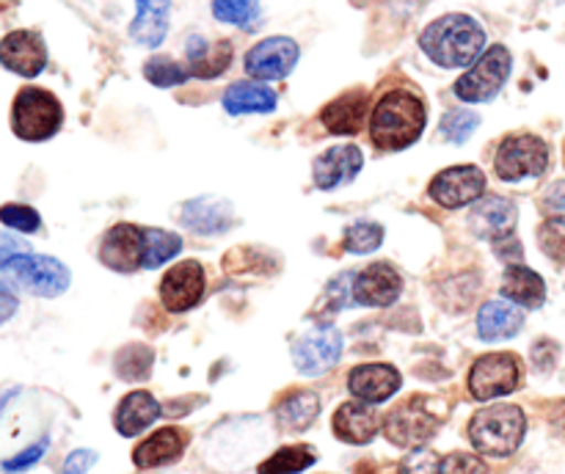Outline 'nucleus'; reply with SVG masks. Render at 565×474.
<instances>
[{"label": "nucleus", "instance_id": "nucleus-5", "mask_svg": "<svg viewBox=\"0 0 565 474\" xmlns=\"http://www.w3.org/2000/svg\"><path fill=\"white\" fill-rule=\"evenodd\" d=\"M550 165V147L539 136L516 132L500 143V152L494 158V169L500 180L516 182L524 176H541Z\"/></svg>", "mask_w": 565, "mask_h": 474}, {"label": "nucleus", "instance_id": "nucleus-18", "mask_svg": "<svg viewBox=\"0 0 565 474\" xmlns=\"http://www.w3.org/2000/svg\"><path fill=\"white\" fill-rule=\"evenodd\" d=\"M362 165L364 158L362 152H359V147H351V143L331 147L329 152H323L315 160V182H318V187H323V191H334V187L356 180Z\"/></svg>", "mask_w": 565, "mask_h": 474}, {"label": "nucleus", "instance_id": "nucleus-16", "mask_svg": "<svg viewBox=\"0 0 565 474\" xmlns=\"http://www.w3.org/2000/svg\"><path fill=\"white\" fill-rule=\"evenodd\" d=\"M403 378L395 367L390 364H362L348 375V389L356 400L379 406L386 402L397 389H401Z\"/></svg>", "mask_w": 565, "mask_h": 474}, {"label": "nucleus", "instance_id": "nucleus-4", "mask_svg": "<svg viewBox=\"0 0 565 474\" xmlns=\"http://www.w3.org/2000/svg\"><path fill=\"white\" fill-rule=\"evenodd\" d=\"M61 121H64V108L55 94L28 86L14 97L11 127L22 141H47L61 130Z\"/></svg>", "mask_w": 565, "mask_h": 474}, {"label": "nucleus", "instance_id": "nucleus-33", "mask_svg": "<svg viewBox=\"0 0 565 474\" xmlns=\"http://www.w3.org/2000/svg\"><path fill=\"white\" fill-rule=\"evenodd\" d=\"M143 77H147L152 86L169 88V86H180V83H185L188 77H191V69L177 64V61L169 58V55H154V58H149L147 64H143Z\"/></svg>", "mask_w": 565, "mask_h": 474}, {"label": "nucleus", "instance_id": "nucleus-27", "mask_svg": "<svg viewBox=\"0 0 565 474\" xmlns=\"http://www.w3.org/2000/svg\"><path fill=\"white\" fill-rule=\"evenodd\" d=\"M524 323V312L513 303L502 301H489L483 303L478 314V331L483 340L497 342V340H511L519 334Z\"/></svg>", "mask_w": 565, "mask_h": 474}, {"label": "nucleus", "instance_id": "nucleus-17", "mask_svg": "<svg viewBox=\"0 0 565 474\" xmlns=\"http://www.w3.org/2000/svg\"><path fill=\"white\" fill-rule=\"evenodd\" d=\"M403 290L401 273L392 265L375 262L356 276L353 284V301L362 306H390L397 301Z\"/></svg>", "mask_w": 565, "mask_h": 474}, {"label": "nucleus", "instance_id": "nucleus-31", "mask_svg": "<svg viewBox=\"0 0 565 474\" xmlns=\"http://www.w3.org/2000/svg\"><path fill=\"white\" fill-rule=\"evenodd\" d=\"M182 251V240L166 229H143V268L152 270L174 259Z\"/></svg>", "mask_w": 565, "mask_h": 474}, {"label": "nucleus", "instance_id": "nucleus-28", "mask_svg": "<svg viewBox=\"0 0 565 474\" xmlns=\"http://www.w3.org/2000/svg\"><path fill=\"white\" fill-rule=\"evenodd\" d=\"M502 295L519 306L539 309L546 301L544 279L524 265H511L505 270V279H502Z\"/></svg>", "mask_w": 565, "mask_h": 474}, {"label": "nucleus", "instance_id": "nucleus-10", "mask_svg": "<svg viewBox=\"0 0 565 474\" xmlns=\"http://www.w3.org/2000/svg\"><path fill=\"white\" fill-rule=\"evenodd\" d=\"M519 362L511 353H489L480 358L469 375V391L478 400H494V397L511 395L519 386Z\"/></svg>", "mask_w": 565, "mask_h": 474}, {"label": "nucleus", "instance_id": "nucleus-20", "mask_svg": "<svg viewBox=\"0 0 565 474\" xmlns=\"http://www.w3.org/2000/svg\"><path fill=\"white\" fill-rule=\"evenodd\" d=\"M379 413L373 411L370 402H345L340 411L334 413V433L337 439L348 441V444H367L379 433Z\"/></svg>", "mask_w": 565, "mask_h": 474}, {"label": "nucleus", "instance_id": "nucleus-23", "mask_svg": "<svg viewBox=\"0 0 565 474\" xmlns=\"http://www.w3.org/2000/svg\"><path fill=\"white\" fill-rule=\"evenodd\" d=\"M472 226L478 235L491 237V240L508 237L513 231V226H516V204H513L511 198L502 196L483 198V202L475 207Z\"/></svg>", "mask_w": 565, "mask_h": 474}, {"label": "nucleus", "instance_id": "nucleus-38", "mask_svg": "<svg viewBox=\"0 0 565 474\" xmlns=\"http://www.w3.org/2000/svg\"><path fill=\"white\" fill-rule=\"evenodd\" d=\"M0 220L17 231H36L39 224H42L36 209L28 207V204H3L0 207Z\"/></svg>", "mask_w": 565, "mask_h": 474}, {"label": "nucleus", "instance_id": "nucleus-13", "mask_svg": "<svg viewBox=\"0 0 565 474\" xmlns=\"http://www.w3.org/2000/svg\"><path fill=\"white\" fill-rule=\"evenodd\" d=\"M204 295V270L202 265L188 259V262L174 265L160 281V298L171 312H185L196 306Z\"/></svg>", "mask_w": 565, "mask_h": 474}, {"label": "nucleus", "instance_id": "nucleus-43", "mask_svg": "<svg viewBox=\"0 0 565 474\" xmlns=\"http://www.w3.org/2000/svg\"><path fill=\"white\" fill-rule=\"evenodd\" d=\"M544 207L552 209L555 215H563V218H565V182H555V185L546 191Z\"/></svg>", "mask_w": 565, "mask_h": 474}, {"label": "nucleus", "instance_id": "nucleus-21", "mask_svg": "<svg viewBox=\"0 0 565 474\" xmlns=\"http://www.w3.org/2000/svg\"><path fill=\"white\" fill-rule=\"evenodd\" d=\"M185 444L188 435L180 428H163L136 446L132 461H136L138 468H154L163 466V463H174L185 452Z\"/></svg>", "mask_w": 565, "mask_h": 474}, {"label": "nucleus", "instance_id": "nucleus-9", "mask_svg": "<svg viewBox=\"0 0 565 474\" xmlns=\"http://www.w3.org/2000/svg\"><path fill=\"white\" fill-rule=\"evenodd\" d=\"M342 356V334L331 325H318V328L307 331L298 336L292 345V362H296L298 373L303 375H323L340 362Z\"/></svg>", "mask_w": 565, "mask_h": 474}, {"label": "nucleus", "instance_id": "nucleus-2", "mask_svg": "<svg viewBox=\"0 0 565 474\" xmlns=\"http://www.w3.org/2000/svg\"><path fill=\"white\" fill-rule=\"evenodd\" d=\"M419 47L434 64L458 69V66L475 64L483 55L486 31L469 14H447L425 28Z\"/></svg>", "mask_w": 565, "mask_h": 474}, {"label": "nucleus", "instance_id": "nucleus-8", "mask_svg": "<svg viewBox=\"0 0 565 474\" xmlns=\"http://www.w3.org/2000/svg\"><path fill=\"white\" fill-rule=\"evenodd\" d=\"M439 430V417L428 408L425 397H408L406 402L386 413L384 433L397 446H419Z\"/></svg>", "mask_w": 565, "mask_h": 474}, {"label": "nucleus", "instance_id": "nucleus-29", "mask_svg": "<svg viewBox=\"0 0 565 474\" xmlns=\"http://www.w3.org/2000/svg\"><path fill=\"white\" fill-rule=\"evenodd\" d=\"M224 108L230 114H270L276 108V91L263 83H232L224 91Z\"/></svg>", "mask_w": 565, "mask_h": 474}, {"label": "nucleus", "instance_id": "nucleus-42", "mask_svg": "<svg viewBox=\"0 0 565 474\" xmlns=\"http://www.w3.org/2000/svg\"><path fill=\"white\" fill-rule=\"evenodd\" d=\"M97 463V452L94 450H75L64 461V474H86L88 468Z\"/></svg>", "mask_w": 565, "mask_h": 474}, {"label": "nucleus", "instance_id": "nucleus-24", "mask_svg": "<svg viewBox=\"0 0 565 474\" xmlns=\"http://www.w3.org/2000/svg\"><path fill=\"white\" fill-rule=\"evenodd\" d=\"M160 417V402L149 391H130L116 408V430L121 435H138Z\"/></svg>", "mask_w": 565, "mask_h": 474}, {"label": "nucleus", "instance_id": "nucleus-36", "mask_svg": "<svg viewBox=\"0 0 565 474\" xmlns=\"http://www.w3.org/2000/svg\"><path fill=\"white\" fill-rule=\"evenodd\" d=\"M478 125H480V116L475 114V110H467V108L450 110V114L441 119V136L452 143H463L475 130H478Z\"/></svg>", "mask_w": 565, "mask_h": 474}, {"label": "nucleus", "instance_id": "nucleus-25", "mask_svg": "<svg viewBox=\"0 0 565 474\" xmlns=\"http://www.w3.org/2000/svg\"><path fill=\"white\" fill-rule=\"evenodd\" d=\"M182 224L202 235H213V231H224L232 224V207L224 198H193L182 207Z\"/></svg>", "mask_w": 565, "mask_h": 474}, {"label": "nucleus", "instance_id": "nucleus-11", "mask_svg": "<svg viewBox=\"0 0 565 474\" xmlns=\"http://www.w3.org/2000/svg\"><path fill=\"white\" fill-rule=\"evenodd\" d=\"M298 44L290 36H270L246 53V72L257 80H281L298 64Z\"/></svg>", "mask_w": 565, "mask_h": 474}, {"label": "nucleus", "instance_id": "nucleus-30", "mask_svg": "<svg viewBox=\"0 0 565 474\" xmlns=\"http://www.w3.org/2000/svg\"><path fill=\"white\" fill-rule=\"evenodd\" d=\"M276 413H279L281 428L298 433V430H307L309 424L318 419L320 400L312 395V391H296V395H290L285 402H281Z\"/></svg>", "mask_w": 565, "mask_h": 474}, {"label": "nucleus", "instance_id": "nucleus-1", "mask_svg": "<svg viewBox=\"0 0 565 474\" xmlns=\"http://www.w3.org/2000/svg\"><path fill=\"white\" fill-rule=\"evenodd\" d=\"M425 119L428 114H425L419 94L408 91V88H395L375 103L373 116H370V138L379 149L397 152V149L412 147L423 136Z\"/></svg>", "mask_w": 565, "mask_h": 474}, {"label": "nucleus", "instance_id": "nucleus-44", "mask_svg": "<svg viewBox=\"0 0 565 474\" xmlns=\"http://www.w3.org/2000/svg\"><path fill=\"white\" fill-rule=\"evenodd\" d=\"M17 312V295L6 284H0V325Z\"/></svg>", "mask_w": 565, "mask_h": 474}, {"label": "nucleus", "instance_id": "nucleus-22", "mask_svg": "<svg viewBox=\"0 0 565 474\" xmlns=\"http://www.w3.org/2000/svg\"><path fill=\"white\" fill-rule=\"evenodd\" d=\"M138 14L130 25V36L143 47H158L169 33L171 0H136Z\"/></svg>", "mask_w": 565, "mask_h": 474}, {"label": "nucleus", "instance_id": "nucleus-41", "mask_svg": "<svg viewBox=\"0 0 565 474\" xmlns=\"http://www.w3.org/2000/svg\"><path fill=\"white\" fill-rule=\"evenodd\" d=\"M20 254H28V243L9 235V231H0V268H6V265L14 257H20Z\"/></svg>", "mask_w": 565, "mask_h": 474}, {"label": "nucleus", "instance_id": "nucleus-12", "mask_svg": "<svg viewBox=\"0 0 565 474\" xmlns=\"http://www.w3.org/2000/svg\"><path fill=\"white\" fill-rule=\"evenodd\" d=\"M486 191V176L478 165H452L430 182V196L447 209L467 207Z\"/></svg>", "mask_w": 565, "mask_h": 474}, {"label": "nucleus", "instance_id": "nucleus-40", "mask_svg": "<svg viewBox=\"0 0 565 474\" xmlns=\"http://www.w3.org/2000/svg\"><path fill=\"white\" fill-rule=\"evenodd\" d=\"M47 439H39L36 444H31L28 450L17 452L14 457H9V461H3V472H25V468H31L33 463L42 461V455L47 452Z\"/></svg>", "mask_w": 565, "mask_h": 474}, {"label": "nucleus", "instance_id": "nucleus-14", "mask_svg": "<svg viewBox=\"0 0 565 474\" xmlns=\"http://www.w3.org/2000/svg\"><path fill=\"white\" fill-rule=\"evenodd\" d=\"M99 259L119 273H132L143 268V229L132 224H116L105 235Z\"/></svg>", "mask_w": 565, "mask_h": 474}, {"label": "nucleus", "instance_id": "nucleus-45", "mask_svg": "<svg viewBox=\"0 0 565 474\" xmlns=\"http://www.w3.org/2000/svg\"><path fill=\"white\" fill-rule=\"evenodd\" d=\"M14 395H17V389H11V391H3V395H0V413H3V408L9 406V400H11V397H14Z\"/></svg>", "mask_w": 565, "mask_h": 474}, {"label": "nucleus", "instance_id": "nucleus-19", "mask_svg": "<svg viewBox=\"0 0 565 474\" xmlns=\"http://www.w3.org/2000/svg\"><path fill=\"white\" fill-rule=\"evenodd\" d=\"M367 91H364V88H353V91L342 94L334 103L326 105L320 119L329 127V132H337V136H353V132L362 130L364 116H367Z\"/></svg>", "mask_w": 565, "mask_h": 474}, {"label": "nucleus", "instance_id": "nucleus-37", "mask_svg": "<svg viewBox=\"0 0 565 474\" xmlns=\"http://www.w3.org/2000/svg\"><path fill=\"white\" fill-rule=\"evenodd\" d=\"M539 240L544 254H550L555 262H565V218L555 215L539 229Z\"/></svg>", "mask_w": 565, "mask_h": 474}, {"label": "nucleus", "instance_id": "nucleus-26", "mask_svg": "<svg viewBox=\"0 0 565 474\" xmlns=\"http://www.w3.org/2000/svg\"><path fill=\"white\" fill-rule=\"evenodd\" d=\"M188 69H191V77H218L221 72H226L232 61V44L230 42H215L207 44L202 36L188 39Z\"/></svg>", "mask_w": 565, "mask_h": 474}, {"label": "nucleus", "instance_id": "nucleus-32", "mask_svg": "<svg viewBox=\"0 0 565 474\" xmlns=\"http://www.w3.org/2000/svg\"><path fill=\"white\" fill-rule=\"evenodd\" d=\"M315 463V452L307 450L303 444L281 446L279 452L268 457V461L259 466V474H298L303 468H309Z\"/></svg>", "mask_w": 565, "mask_h": 474}, {"label": "nucleus", "instance_id": "nucleus-35", "mask_svg": "<svg viewBox=\"0 0 565 474\" xmlns=\"http://www.w3.org/2000/svg\"><path fill=\"white\" fill-rule=\"evenodd\" d=\"M381 237H384V229L379 224H373V220H359V224L345 229V248L353 254L375 251L381 246Z\"/></svg>", "mask_w": 565, "mask_h": 474}, {"label": "nucleus", "instance_id": "nucleus-7", "mask_svg": "<svg viewBox=\"0 0 565 474\" xmlns=\"http://www.w3.org/2000/svg\"><path fill=\"white\" fill-rule=\"evenodd\" d=\"M9 279L25 287L28 292L42 298H55L70 287V270L55 257H42V254H20L6 265Z\"/></svg>", "mask_w": 565, "mask_h": 474}, {"label": "nucleus", "instance_id": "nucleus-39", "mask_svg": "<svg viewBox=\"0 0 565 474\" xmlns=\"http://www.w3.org/2000/svg\"><path fill=\"white\" fill-rule=\"evenodd\" d=\"M436 474H489L486 472V463L478 455H469V452H450L439 461Z\"/></svg>", "mask_w": 565, "mask_h": 474}, {"label": "nucleus", "instance_id": "nucleus-6", "mask_svg": "<svg viewBox=\"0 0 565 474\" xmlns=\"http://www.w3.org/2000/svg\"><path fill=\"white\" fill-rule=\"evenodd\" d=\"M508 75H511V53L502 44H494L475 61L467 75H461L456 94L463 103H489L505 86Z\"/></svg>", "mask_w": 565, "mask_h": 474}, {"label": "nucleus", "instance_id": "nucleus-3", "mask_svg": "<svg viewBox=\"0 0 565 474\" xmlns=\"http://www.w3.org/2000/svg\"><path fill=\"white\" fill-rule=\"evenodd\" d=\"M524 430H527V417L522 408L502 402V406H491L475 413L469 422V439H472L475 450H480L483 455L505 457L519 450Z\"/></svg>", "mask_w": 565, "mask_h": 474}, {"label": "nucleus", "instance_id": "nucleus-15", "mask_svg": "<svg viewBox=\"0 0 565 474\" xmlns=\"http://www.w3.org/2000/svg\"><path fill=\"white\" fill-rule=\"evenodd\" d=\"M0 64L22 77H36L47 64V50H44L42 36L33 31H11L0 42Z\"/></svg>", "mask_w": 565, "mask_h": 474}, {"label": "nucleus", "instance_id": "nucleus-34", "mask_svg": "<svg viewBox=\"0 0 565 474\" xmlns=\"http://www.w3.org/2000/svg\"><path fill=\"white\" fill-rule=\"evenodd\" d=\"M215 20L252 28L259 20V0H213Z\"/></svg>", "mask_w": 565, "mask_h": 474}]
</instances>
